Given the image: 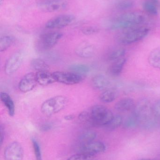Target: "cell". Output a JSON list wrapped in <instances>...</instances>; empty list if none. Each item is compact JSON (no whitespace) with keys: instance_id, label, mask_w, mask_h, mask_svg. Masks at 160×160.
Wrapping results in <instances>:
<instances>
[{"instance_id":"cell-1","label":"cell","mask_w":160,"mask_h":160,"mask_svg":"<svg viewBox=\"0 0 160 160\" xmlns=\"http://www.w3.org/2000/svg\"><path fill=\"white\" fill-rule=\"evenodd\" d=\"M145 20V16L142 12H126L111 21L109 24V28L111 30H127L142 24Z\"/></svg>"},{"instance_id":"cell-2","label":"cell","mask_w":160,"mask_h":160,"mask_svg":"<svg viewBox=\"0 0 160 160\" xmlns=\"http://www.w3.org/2000/svg\"><path fill=\"white\" fill-rule=\"evenodd\" d=\"M133 114L139 120V123H143L144 126L148 128L154 124L152 120V105L149 100L146 98L140 100L135 104Z\"/></svg>"},{"instance_id":"cell-3","label":"cell","mask_w":160,"mask_h":160,"mask_svg":"<svg viewBox=\"0 0 160 160\" xmlns=\"http://www.w3.org/2000/svg\"><path fill=\"white\" fill-rule=\"evenodd\" d=\"M150 32L149 28L138 27L127 29L120 34L117 40L120 44L127 45L133 44L145 38Z\"/></svg>"},{"instance_id":"cell-4","label":"cell","mask_w":160,"mask_h":160,"mask_svg":"<svg viewBox=\"0 0 160 160\" xmlns=\"http://www.w3.org/2000/svg\"><path fill=\"white\" fill-rule=\"evenodd\" d=\"M67 98L65 96H57L48 99L41 105V112L49 117L61 112L66 106Z\"/></svg>"},{"instance_id":"cell-5","label":"cell","mask_w":160,"mask_h":160,"mask_svg":"<svg viewBox=\"0 0 160 160\" xmlns=\"http://www.w3.org/2000/svg\"><path fill=\"white\" fill-rule=\"evenodd\" d=\"M90 112L93 127H105L114 117L111 111L103 105H95Z\"/></svg>"},{"instance_id":"cell-6","label":"cell","mask_w":160,"mask_h":160,"mask_svg":"<svg viewBox=\"0 0 160 160\" xmlns=\"http://www.w3.org/2000/svg\"><path fill=\"white\" fill-rule=\"evenodd\" d=\"M24 58V53L19 50L13 53L6 62L4 66L5 73L11 76L16 73L20 68Z\"/></svg>"},{"instance_id":"cell-7","label":"cell","mask_w":160,"mask_h":160,"mask_svg":"<svg viewBox=\"0 0 160 160\" xmlns=\"http://www.w3.org/2000/svg\"><path fill=\"white\" fill-rule=\"evenodd\" d=\"M53 74L56 82L68 85L79 83L83 80L81 75L74 72L56 71Z\"/></svg>"},{"instance_id":"cell-8","label":"cell","mask_w":160,"mask_h":160,"mask_svg":"<svg viewBox=\"0 0 160 160\" xmlns=\"http://www.w3.org/2000/svg\"><path fill=\"white\" fill-rule=\"evenodd\" d=\"M75 20V17L73 15H60L48 21L45 24V27L49 29H61L70 25L74 22Z\"/></svg>"},{"instance_id":"cell-9","label":"cell","mask_w":160,"mask_h":160,"mask_svg":"<svg viewBox=\"0 0 160 160\" xmlns=\"http://www.w3.org/2000/svg\"><path fill=\"white\" fill-rule=\"evenodd\" d=\"M67 6L65 0H47L39 3L38 8L43 12L52 13L65 10Z\"/></svg>"},{"instance_id":"cell-10","label":"cell","mask_w":160,"mask_h":160,"mask_svg":"<svg viewBox=\"0 0 160 160\" xmlns=\"http://www.w3.org/2000/svg\"><path fill=\"white\" fill-rule=\"evenodd\" d=\"M24 155L23 148L21 144L14 142L5 149L4 157L5 160H22Z\"/></svg>"},{"instance_id":"cell-11","label":"cell","mask_w":160,"mask_h":160,"mask_svg":"<svg viewBox=\"0 0 160 160\" xmlns=\"http://www.w3.org/2000/svg\"><path fill=\"white\" fill-rule=\"evenodd\" d=\"M63 36L62 33L58 32L44 34L39 38L40 46L44 49H50L57 44Z\"/></svg>"},{"instance_id":"cell-12","label":"cell","mask_w":160,"mask_h":160,"mask_svg":"<svg viewBox=\"0 0 160 160\" xmlns=\"http://www.w3.org/2000/svg\"><path fill=\"white\" fill-rule=\"evenodd\" d=\"M106 147L103 142H93L81 146L80 153H84L88 156L94 157L96 155L105 152Z\"/></svg>"},{"instance_id":"cell-13","label":"cell","mask_w":160,"mask_h":160,"mask_svg":"<svg viewBox=\"0 0 160 160\" xmlns=\"http://www.w3.org/2000/svg\"><path fill=\"white\" fill-rule=\"evenodd\" d=\"M36 74L29 73L24 75L18 83V88L23 93L30 92L35 87L37 84Z\"/></svg>"},{"instance_id":"cell-14","label":"cell","mask_w":160,"mask_h":160,"mask_svg":"<svg viewBox=\"0 0 160 160\" xmlns=\"http://www.w3.org/2000/svg\"><path fill=\"white\" fill-rule=\"evenodd\" d=\"M96 49L93 44L88 42H83L79 44L75 50V52L81 58H92L95 53Z\"/></svg>"},{"instance_id":"cell-15","label":"cell","mask_w":160,"mask_h":160,"mask_svg":"<svg viewBox=\"0 0 160 160\" xmlns=\"http://www.w3.org/2000/svg\"><path fill=\"white\" fill-rule=\"evenodd\" d=\"M135 104L134 100L131 98H125L116 103L115 108L118 112H126L133 110Z\"/></svg>"},{"instance_id":"cell-16","label":"cell","mask_w":160,"mask_h":160,"mask_svg":"<svg viewBox=\"0 0 160 160\" xmlns=\"http://www.w3.org/2000/svg\"><path fill=\"white\" fill-rule=\"evenodd\" d=\"M35 74L37 82L40 85H49L56 82L53 73L49 72L48 70L39 71Z\"/></svg>"},{"instance_id":"cell-17","label":"cell","mask_w":160,"mask_h":160,"mask_svg":"<svg viewBox=\"0 0 160 160\" xmlns=\"http://www.w3.org/2000/svg\"><path fill=\"white\" fill-rule=\"evenodd\" d=\"M93 87L98 90H105L108 88L111 85L109 79L102 75H97L95 76L92 80Z\"/></svg>"},{"instance_id":"cell-18","label":"cell","mask_w":160,"mask_h":160,"mask_svg":"<svg viewBox=\"0 0 160 160\" xmlns=\"http://www.w3.org/2000/svg\"><path fill=\"white\" fill-rule=\"evenodd\" d=\"M119 96V92L115 88H107L100 96V99L102 102L110 103L115 100Z\"/></svg>"},{"instance_id":"cell-19","label":"cell","mask_w":160,"mask_h":160,"mask_svg":"<svg viewBox=\"0 0 160 160\" xmlns=\"http://www.w3.org/2000/svg\"><path fill=\"white\" fill-rule=\"evenodd\" d=\"M1 100L5 106L10 117H13L15 113V107L14 102L8 94L5 92H1L0 94Z\"/></svg>"},{"instance_id":"cell-20","label":"cell","mask_w":160,"mask_h":160,"mask_svg":"<svg viewBox=\"0 0 160 160\" xmlns=\"http://www.w3.org/2000/svg\"><path fill=\"white\" fill-rule=\"evenodd\" d=\"M126 62V59L123 57L115 61L110 68V72L112 76L117 77L121 74Z\"/></svg>"},{"instance_id":"cell-21","label":"cell","mask_w":160,"mask_h":160,"mask_svg":"<svg viewBox=\"0 0 160 160\" xmlns=\"http://www.w3.org/2000/svg\"><path fill=\"white\" fill-rule=\"evenodd\" d=\"M148 61L151 66L160 69V47L154 49L150 52Z\"/></svg>"},{"instance_id":"cell-22","label":"cell","mask_w":160,"mask_h":160,"mask_svg":"<svg viewBox=\"0 0 160 160\" xmlns=\"http://www.w3.org/2000/svg\"><path fill=\"white\" fill-rule=\"evenodd\" d=\"M96 136L97 134L95 132L92 130L85 131L79 136V140L81 145H83L94 142Z\"/></svg>"},{"instance_id":"cell-23","label":"cell","mask_w":160,"mask_h":160,"mask_svg":"<svg viewBox=\"0 0 160 160\" xmlns=\"http://www.w3.org/2000/svg\"><path fill=\"white\" fill-rule=\"evenodd\" d=\"M31 66L34 70L39 71L48 70L49 65L42 59L40 58L34 59L31 62Z\"/></svg>"},{"instance_id":"cell-24","label":"cell","mask_w":160,"mask_h":160,"mask_svg":"<svg viewBox=\"0 0 160 160\" xmlns=\"http://www.w3.org/2000/svg\"><path fill=\"white\" fill-rule=\"evenodd\" d=\"M15 41L13 37L9 35L2 36L0 38V51L1 52L5 51L10 48Z\"/></svg>"},{"instance_id":"cell-25","label":"cell","mask_w":160,"mask_h":160,"mask_svg":"<svg viewBox=\"0 0 160 160\" xmlns=\"http://www.w3.org/2000/svg\"><path fill=\"white\" fill-rule=\"evenodd\" d=\"M123 124V118L120 115L114 116L113 118L109 124L105 126L106 129L109 131H112L118 128Z\"/></svg>"},{"instance_id":"cell-26","label":"cell","mask_w":160,"mask_h":160,"mask_svg":"<svg viewBox=\"0 0 160 160\" xmlns=\"http://www.w3.org/2000/svg\"><path fill=\"white\" fill-rule=\"evenodd\" d=\"M69 69L74 73L82 75V74L88 73L90 71V68L87 65L75 63L70 65Z\"/></svg>"},{"instance_id":"cell-27","label":"cell","mask_w":160,"mask_h":160,"mask_svg":"<svg viewBox=\"0 0 160 160\" xmlns=\"http://www.w3.org/2000/svg\"><path fill=\"white\" fill-rule=\"evenodd\" d=\"M126 53V50L123 48H117L112 50L108 54V59L110 61H115L123 58Z\"/></svg>"},{"instance_id":"cell-28","label":"cell","mask_w":160,"mask_h":160,"mask_svg":"<svg viewBox=\"0 0 160 160\" xmlns=\"http://www.w3.org/2000/svg\"><path fill=\"white\" fill-rule=\"evenodd\" d=\"M144 10L151 16H157L158 14V8L149 0H145L143 3Z\"/></svg>"},{"instance_id":"cell-29","label":"cell","mask_w":160,"mask_h":160,"mask_svg":"<svg viewBox=\"0 0 160 160\" xmlns=\"http://www.w3.org/2000/svg\"><path fill=\"white\" fill-rule=\"evenodd\" d=\"M78 118L82 124H84L86 126L93 127V121H92L90 112L83 111V112H81L79 114Z\"/></svg>"},{"instance_id":"cell-30","label":"cell","mask_w":160,"mask_h":160,"mask_svg":"<svg viewBox=\"0 0 160 160\" xmlns=\"http://www.w3.org/2000/svg\"><path fill=\"white\" fill-rule=\"evenodd\" d=\"M132 0H120L116 3V8L118 10H126L130 9L134 5Z\"/></svg>"},{"instance_id":"cell-31","label":"cell","mask_w":160,"mask_h":160,"mask_svg":"<svg viewBox=\"0 0 160 160\" xmlns=\"http://www.w3.org/2000/svg\"><path fill=\"white\" fill-rule=\"evenodd\" d=\"M139 121L137 118L132 114V115L128 118L125 122L123 126L126 129L134 128L139 124Z\"/></svg>"},{"instance_id":"cell-32","label":"cell","mask_w":160,"mask_h":160,"mask_svg":"<svg viewBox=\"0 0 160 160\" xmlns=\"http://www.w3.org/2000/svg\"><path fill=\"white\" fill-rule=\"evenodd\" d=\"M32 144H33V148L36 160H42V154H41V150L40 146L38 142L35 139H32Z\"/></svg>"},{"instance_id":"cell-33","label":"cell","mask_w":160,"mask_h":160,"mask_svg":"<svg viewBox=\"0 0 160 160\" xmlns=\"http://www.w3.org/2000/svg\"><path fill=\"white\" fill-rule=\"evenodd\" d=\"M99 29L95 26H86L81 29L83 34L85 35H91L98 32Z\"/></svg>"},{"instance_id":"cell-34","label":"cell","mask_w":160,"mask_h":160,"mask_svg":"<svg viewBox=\"0 0 160 160\" xmlns=\"http://www.w3.org/2000/svg\"><path fill=\"white\" fill-rule=\"evenodd\" d=\"M92 158H94V157L88 156L84 153H80L71 156L67 160H86Z\"/></svg>"},{"instance_id":"cell-35","label":"cell","mask_w":160,"mask_h":160,"mask_svg":"<svg viewBox=\"0 0 160 160\" xmlns=\"http://www.w3.org/2000/svg\"><path fill=\"white\" fill-rule=\"evenodd\" d=\"M152 112L155 118L160 117V99L152 105Z\"/></svg>"},{"instance_id":"cell-36","label":"cell","mask_w":160,"mask_h":160,"mask_svg":"<svg viewBox=\"0 0 160 160\" xmlns=\"http://www.w3.org/2000/svg\"><path fill=\"white\" fill-rule=\"evenodd\" d=\"M53 128V125L50 122L44 123L42 124L40 127V130L43 132H46L51 130Z\"/></svg>"},{"instance_id":"cell-37","label":"cell","mask_w":160,"mask_h":160,"mask_svg":"<svg viewBox=\"0 0 160 160\" xmlns=\"http://www.w3.org/2000/svg\"><path fill=\"white\" fill-rule=\"evenodd\" d=\"M64 118L66 121H72L74 119V116L73 115H67L65 116Z\"/></svg>"},{"instance_id":"cell-38","label":"cell","mask_w":160,"mask_h":160,"mask_svg":"<svg viewBox=\"0 0 160 160\" xmlns=\"http://www.w3.org/2000/svg\"><path fill=\"white\" fill-rule=\"evenodd\" d=\"M4 137V130L3 129L2 126L1 127V145L3 144V141Z\"/></svg>"},{"instance_id":"cell-39","label":"cell","mask_w":160,"mask_h":160,"mask_svg":"<svg viewBox=\"0 0 160 160\" xmlns=\"http://www.w3.org/2000/svg\"><path fill=\"white\" fill-rule=\"evenodd\" d=\"M151 2L155 4L158 8L160 7V0H149Z\"/></svg>"},{"instance_id":"cell-40","label":"cell","mask_w":160,"mask_h":160,"mask_svg":"<svg viewBox=\"0 0 160 160\" xmlns=\"http://www.w3.org/2000/svg\"><path fill=\"white\" fill-rule=\"evenodd\" d=\"M138 160H156L152 159L143 158V159H139Z\"/></svg>"},{"instance_id":"cell-41","label":"cell","mask_w":160,"mask_h":160,"mask_svg":"<svg viewBox=\"0 0 160 160\" xmlns=\"http://www.w3.org/2000/svg\"><path fill=\"white\" fill-rule=\"evenodd\" d=\"M4 0H0V3H1V4H2V3H3V1Z\"/></svg>"},{"instance_id":"cell-42","label":"cell","mask_w":160,"mask_h":160,"mask_svg":"<svg viewBox=\"0 0 160 160\" xmlns=\"http://www.w3.org/2000/svg\"><path fill=\"white\" fill-rule=\"evenodd\" d=\"M86 160H95L94 159V158H90V159H87Z\"/></svg>"}]
</instances>
